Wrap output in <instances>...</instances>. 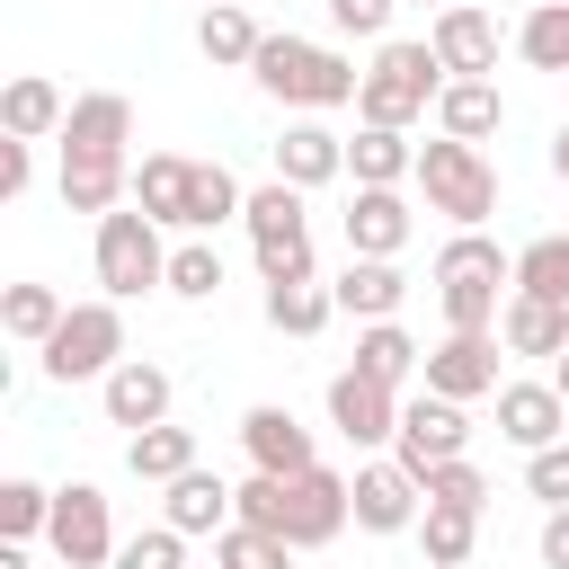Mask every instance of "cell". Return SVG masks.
<instances>
[{"label": "cell", "instance_id": "47", "mask_svg": "<svg viewBox=\"0 0 569 569\" xmlns=\"http://www.w3.org/2000/svg\"><path fill=\"white\" fill-rule=\"evenodd\" d=\"M551 178H560V187H569V124H560V133H551Z\"/></svg>", "mask_w": 569, "mask_h": 569}, {"label": "cell", "instance_id": "13", "mask_svg": "<svg viewBox=\"0 0 569 569\" xmlns=\"http://www.w3.org/2000/svg\"><path fill=\"white\" fill-rule=\"evenodd\" d=\"M498 329H453L445 347H427V391L436 400H480V391H498Z\"/></svg>", "mask_w": 569, "mask_h": 569}, {"label": "cell", "instance_id": "31", "mask_svg": "<svg viewBox=\"0 0 569 569\" xmlns=\"http://www.w3.org/2000/svg\"><path fill=\"white\" fill-rule=\"evenodd\" d=\"M124 471L133 480H187L196 471V427H142V436H124Z\"/></svg>", "mask_w": 569, "mask_h": 569}, {"label": "cell", "instance_id": "20", "mask_svg": "<svg viewBox=\"0 0 569 569\" xmlns=\"http://www.w3.org/2000/svg\"><path fill=\"white\" fill-rule=\"evenodd\" d=\"M276 178L284 187H329V178H347V133H329V124H284L276 133Z\"/></svg>", "mask_w": 569, "mask_h": 569}, {"label": "cell", "instance_id": "39", "mask_svg": "<svg viewBox=\"0 0 569 569\" xmlns=\"http://www.w3.org/2000/svg\"><path fill=\"white\" fill-rule=\"evenodd\" d=\"M418 489H427V507H462V516H480V507H489V471H480L471 453H462V462H436Z\"/></svg>", "mask_w": 569, "mask_h": 569}, {"label": "cell", "instance_id": "12", "mask_svg": "<svg viewBox=\"0 0 569 569\" xmlns=\"http://www.w3.org/2000/svg\"><path fill=\"white\" fill-rule=\"evenodd\" d=\"M62 160H124V142H133V98L124 89H89V98H71V116H62Z\"/></svg>", "mask_w": 569, "mask_h": 569}, {"label": "cell", "instance_id": "7", "mask_svg": "<svg viewBox=\"0 0 569 569\" xmlns=\"http://www.w3.org/2000/svg\"><path fill=\"white\" fill-rule=\"evenodd\" d=\"M89 258H98V284H107V302H133V293L169 284V249H160V222H151L142 204H116V213H98V240H89Z\"/></svg>", "mask_w": 569, "mask_h": 569}, {"label": "cell", "instance_id": "29", "mask_svg": "<svg viewBox=\"0 0 569 569\" xmlns=\"http://www.w3.org/2000/svg\"><path fill=\"white\" fill-rule=\"evenodd\" d=\"M196 44H204V62H213V71H249V62H258V44H267V27L231 0V9H204V18H196Z\"/></svg>", "mask_w": 569, "mask_h": 569}, {"label": "cell", "instance_id": "28", "mask_svg": "<svg viewBox=\"0 0 569 569\" xmlns=\"http://www.w3.org/2000/svg\"><path fill=\"white\" fill-rule=\"evenodd\" d=\"M53 187L71 213H116V204H133V160H62Z\"/></svg>", "mask_w": 569, "mask_h": 569}, {"label": "cell", "instance_id": "43", "mask_svg": "<svg viewBox=\"0 0 569 569\" xmlns=\"http://www.w3.org/2000/svg\"><path fill=\"white\" fill-rule=\"evenodd\" d=\"M525 489H533L542 507H569V445H542V453H525Z\"/></svg>", "mask_w": 569, "mask_h": 569}, {"label": "cell", "instance_id": "34", "mask_svg": "<svg viewBox=\"0 0 569 569\" xmlns=\"http://www.w3.org/2000/svg\"><path fill=\"white\" fill-rule=\"evenodd\" d=\"M516 293H533V302H560V311H569V231H542L533 249H516Z\"/></svg>", "mask_w": 569, "mask_h": 569}, {"label": "cell", "instance_id": "14", "mask_svg": "<svg viewBox=\"0 0 569 569\" xmlns=\"http://www.w3.org/2000/svg\"><path fill=\"white\" fill-rule=\"evenodd\" d=\"M329 427H338L347 445H391V436H400V391L347 365V373H329Z\"/></svg>", "mask_w": 569, "mask_h": 569}, {"label": "cell", "instance_id": "44", "mask_svg": "<svg viewBox=\"0 0 569 569\" xmlns=\"http://www.w3.org/2000/svg\"><path fill=\"white\" fill-rule=\"evenodd\" d=\"M391 9H400V0H329V27H338V36H382Z\"/></svg>", "mask_w": 569, "mask_h": 569}, {"label": "cell", "instance_id": "32", "mask_svg": "<svg viewBox=\"0 0 569 569\" xmlns=\"http://www.w3.org/2000/svg\"><path fill=\"white\" fill-rule=\"evenodd\" d=\"M329 311H338V293H329L320 276H311V284H267V329H276V338H320Z\"/></svg>", "mask_w": 569, "mask_h": 569}, {"label": "cell", "instance_id": "4", "mask_svg": "<svg viewBox=\"0 0 569 569\" xmlns=\"http://www.w3.org/2000/svg\"><path fill=\"white\" fill-rule=\"evenodd\" d=\"M249 80L276 107H356V89H365V71L347 53H329V44H311V36H267Z\"/></svg>", "mask_w": 569, "mask_h": 569}, {"label": "cell", "instance_id": "9", "mask_svg": "<svg viewBox=\"0 0 569 569\" xmlns=\"http://www.w3.org/2000/svg\"><path fill=\"white\" fill-rule=\"evenodd\" d=\"M471 453V418H462V400H436V391H418V400H400V436H391V462L400 471H436V462H462Z\"/></svg>", "mask_w": 569, "mask_h": 569}, {"label": "cell", "instance_id": "24", "mask_svg": "<svg viewBox=\"0 0 569 569\" xmlns=\"http://www.w3.org/2000/svg\"><path fill=\"white\" fill-rule=\"evenodd\" d=\"M160 525H178V533H231V525H240V507H231V480H213V471H187V480H169V498H160Z\"/></svg>", "mask_w": 569, "mask_h": 569}, {"label": "cell", "instance_id": "8", "mask_svg": "<svg viewBox=\"0 0 569 569\" xmlns=\"http://www.w3.org/2000/svg\"><path fill=\"white\" fill-rule=\"evenodd\" d=\"M249 249H258V276L267 284H311V222H302V187H249Z\"/></svg>", "mask_w": 569, "mask_h": 569}, {"label": "cell", "instance_id": "21", "mask_svg": "<svg viewBox=\"0 0 569 569\" xmlns=\"http://www.w3.org/2000/svg\"><path fill=\"white\" fill-rule=\"evenodd\" d=\"M187 196H196V160H178V151H142L133 160V204L160 231H187Z\"/></svg>", "mask_w": 569, "mask_h": 569}, {"label": "cell", "instance_id": "36", "mask_svg": "<svg viewBox=\"0 0 569 569\" xmlns=\"http://www.w3.org/2000/svg\"><path fill=\"white\" fill-rule=\"evenodd\" d=\"M471 542H480V516H462V507H427V516H418V551H427V569H462Z\"/></svg>", "mask_w": 569, "mask_h": 569}, {"label": "cell", "instance_id": "42", "mask_svg": "<svg viewBox=\"0 0 569 569\" xmlns=\"http://www.w3.org/2000/svg\"><path fill=\"white\" fill-rule=\"evenodd\" d=\"M116 569H187V533L178 525H142L133 542H116Z\"/></svg>", "mask_w": 569, "mask_h": 569}, {"label": "cell", "instance_id": "2", "mask_svg": "<svg viewBox=\"0 0 569 569\" xmlns=\"http://www.w3.org/2000/svg\"><path fill=\"white\" fill-rule=\"evenodd\" d=\"M516 293V258L489 240V231H453L436 249V302H445V329H498Z\"/></svg>", "mask_w": 569, "mask_h": 569}, {"label": "cell", "instance_id": "25", "mask_svg": "<svg viewBox=\"0 0 569 569\" xmlns=\"http://www.w3.org/2000/svg\"><path fill=\"white\" fill-rule=\"evenodd\" d=\"M498 124H507L498 80H445V98H436V133H453V142H489Z\"/></svg>", "mask_w": 569, "mask_h": 569}, {"label": "cell", "instance_id": "46", "mask_svg": "<svg viewBox=\"0 0 569 569\" xmlns=\"http://www.w3.org/2000/svg\"><path fill=\"white\" fill-rule=\"evenodd\" d=\"M542 569H569V507H542V533H533Z\"/></svg>", "mask_w": 569, "mask_h": 569}, {"label": "cell", "instance_id": "33", "mask_svg": "<svg viewBox=\"0 0 569 569\" xmlns=\"http://www.w3.org/2000/svg\"><path fill=\"white\" fill-rule=\"evenodd\" d=\"M62 311H71V302H62L53 284H9V293H0V329H9L18 347H44V338L62 329Z\"/></svg>", "mask_w": 569, "mask_h": 569}, {"label": "cell", "instance_id": "41", "mask_svg": "<svg viewBox=\"0 0 569 569\" xmlns=\"http://www.w3.org/2000/svg\"><path fill=\"white\" fill-rule=\"evenodd\" d=\"M213 569H293V542H276L258 525H231V533H213Z\"/></svg>", "mask_w": 569, "mask_h": 569}, {"label": "cell", "instance_id": "49", "mask_svg": "<svg viewBox=\"0 0 569 569\" xmlns=\"http://www.w3.org/2000/svg\"><path fill=\"white\" fill-rule=\"evenodd\" d=\"M204 9H231V0H204Z\"/></svg>", "mask_w": 569, "mask_h": 569}, {"label": "cell", "instance_id": "45", "mask_svg": "<svg viewBox=\"0 0 569 569\" xmlns=\"http://www.w3.org/2000/svg\"><path fill=\"white\" fill-rule=\"evenodd\" d=\"M27 178H36V142H0V196L9 204L27 196Z\"/></svg>", "mask_w": 569, "mask_h": 569}, {"label": "cell", "instance_id": "38", "mask_svg": "<svg viewBox=\"0 0 569 569\" xmlns=\"http://www.w3.org/2000/svg\"><path fill=\"white\" fill-rule=\"evenodd\" d=\"M160 293H178V302H213V293H222V249H213V240L169 249V284H160Z\"/></svg>", "mask_w": 569, "mask_h": 569}, {"label": "cell", "instance_id": "17", "mask_svg": "<svg viewBox=\"0 0 569 569\" xmlns=\"http://www.w3.org/2000/svg\"><path fill=\"white\" fill-rule=\"evenodd\" d=\"M498 436H507L516 453L569 445V400H560V382H498Z\"/></svg>", "mask_w": 569, "mask_h": 569}, {"label": "cell", "instance_id": "3", "mask_svg": "<svg viewBox=\"0 0 569 569\" xmlns=\"http://www.w3.org/2000/svg\"><path fill=\"white\" fill-rule=\"evenodd\" d=\"M445 98V62H436V44L418 36H382V53L365 62V89H356V124H391V133H409L427 107Z\"/></svg>", "mask_w": 569, "mask_h": 569}, {"label": "cell", "instance_id": "37", "mask_svg": "<svg viewBox=\"0 0 569 569\" xmlns=\"http://www.w3.org/2000/svg\"><path fill=\"white\" fill-rule=\"evenodd\" d=\"M516 53L533 71H569V0H542L525 27H516Z\"/></svg>", "mask_w": 569, "mask_h": 569}, {"label": "cell", "instance_id": "48", "mask_svg": "<svg viewBox=\"0 0 569 569\" xmlns=\"http://www.w3.org/2000/svg\"><path fill=\"white\" fill-rule=\"evenodd\" d=\"M551 382H560V400H569V347H560V365H551Z\"/></svg>", "mask_w": 569, "mask_h": 569}, {"label": "cell", "instance_id": "27", "mask_svg": "<svg viewBox=\"0 0 569 569\" xmlns=\"http://www.w3.org/2000/svg\"><path fill=\"white\" fill-rule=\"evenodd\" d=\"M498 338H507V356H551V365H560V347H569V311H560V302H533V293H507Z\"/></svg>", "mask_w": 569, "mask_h": 569}, {"label": "cell", "instance_id": "30", "mask_svg": "<svg viewBox=\"0 0 569 569\" xmlns=\"http://www.w3.org/2000/svg\"><path fill=\"white\" fill-rule=\"evenodd\" d=\"M356 373H373V382H409V373H427V347L400 329V320H373V329H356Z\"/></svg>", "mask_w": 569, "mask_h": 569}, {"label": "cell", "instance_id": "40", "mask_svg": "<svg viewBox=\"0 0 569 569\" xmlns=\"http://www.w3.org/2000/svg\"><path fill=\"white\" fill-rule=\"evenodd\" d=\"M53 525V489L44 480H0V542H27Z\"/></svg>", "mask_w": 569, "mask_h": 569}, {"label": "cell", "instance_id": "11", "mask_svg": "<svg viewBox=\"0 0 569 569\" xmlns=\"http://www.w3.org/2000/svg\"><path fill=\"white\" fill-rule=\"evenodd\" d=\"M427 44H436L445 80H489V71H498V18H489L480 0H453V9H436Z\"/></svg>", "mask_w": 569, "mask_h": 569}, {"label": "cell", "instance_id": "1", "mask_svg": "<svg viewBox=\"0 0 569 569\" xmlns=\"http://www.w3.org/2000/svg\"><path fill=\"white\" fill-rule=\"evenodd\" d=\"M231 507H240V525H258V533H276V542H293V551H320V542H338V533L356 525V489H347L329 462H311V471H293V480L249 471V480L231 489Z\"/></svg>", "mask_w": 569, "mask_h": 569}, {"label": "cell", "instance_id": "35", "mask_svg": "<svg viewBox=\"0 0 569 569\" xmlns=\"http://www.w3.org/2000/svg\"><path fill=\"white\" fill-rule=\"evenodd\" d=\"M249 213V187L222 169V160H196V196H187V231H213V222H240Z\"/></svg>", "mask_w": 569, "mask_h": 569}, {"label": "cell", "instance_id": "51", "mask_svg": "<svg viewBox=\"0 0 569 569\" xmlns=\"http://www.w3.org/2000/svg\"><path fill=\"white\" fill-rule=\"evenodd\" d=\"M204 569H213V560H204Z\"/></svg>", "mask_w": 569, "mask_h": 569}, {"label": "cell", "instance_id": "6", "mask_svg": "<svg viewBox=\"0 0 569 569\" xmlns=\"http://www.w3.org/2000/svg\"><path fill=\"white\" fill-rule=\"evenodd\" d=\"M36 365H44V382H107L116 365H124V302H71L62 311V329L36 347Z\"/></svg>", "mask_w": 569, "mask_h": 569}, {"label": "cell", "instance_id": "23", "mask_svg": "<svg viewBox=\"0 0 569 569\" xmlns=\"http://www.w3.org/2000/svg\"><path fill=\"white\" fill-rule=\"evenodd\" d=\"M62 116H71V98H62L44 71H18V80L0 89V133H9V142H44V133H62Z\"/></svg>", "mask_w": 569, "mask_h": 569}, {"label": "cell", "instance_id": "22", "mask_svg": "<svg viewBox=\"0 0 569 569\" xmlns=\"http://www.w3.org/2000/svg\"><path fill=\"white\" fill-rule=\"evenodd\" d=\"M329 293H338V311H347V320H365V329H373V320H391V311L409 302V276H400V258H347V276H338Z\"/></svg>", "mask_w": 569, "mask_h": 569}, {"label": "cell", "instance_id": "26", "mask_svg": "<svg viewBox=\"0 0 569 569\" xmlns=\"http://www.w3.org/2000/svg\"><path fill=\"white\" fill-rule=\"evenodd\" d=\"M347 178H356V187H400V178H418V142L391 133V124H356V142H347Z\"/></svg>", "mask_w": 569, "mask_h": 569}, {"label": "cell", "instance_id": "19", "mask_svg": "<svg viewBox=\"0 0 569 569\" xmlns=\"http://www.w3.org/2000/svg\"><path fill=\"white\" fill-rule=\"evenodd\" d=\"M240 445H249V462H258V471H276V480H293V471H311V462H320L311 427H302L284 400H258V409L240 418Z\"/></svg>", "mask_w": 569, "mask_h": 569}, {"label": "cell", "instance_id": "5", "mask_svg": "<svg viewBox=\"0 0 569 569\" xmlns=\"http://www.w3.org/2000/svg\"><path fill=\"white\" fill-rule=\"evenodd\" d=\"M418 187H427V213H445L453 231H480L498 213V169L480 142H453V133L418 142Z\"/></svg>", "mask_w": 569, "mask_h": 569}, {"label": "cell", "instance_id": "50", "mask_svg": "<svg viewBox=\"0 0 569 569\" xmlns=\"http://www.w3.org/2000/svg\"><path fill=\"white\" fill-rule=\"evenodd\" d=\"M436 9H453V0H436Z\"/></svg>", "mask_w": 569, "mask_h": 569}, {"label": "cell", "instance_id": "18", "mask_svg": "<svg viewBox=\"0 0 569 569\" xmlns=\"http://www.w3.org/2000/svg\"><path fill=\"white\" fill-rule=\"evenodd\" d=\"M98 400H107V427H124V436H142V427H169V365H151V356H124V365L98 382Z\"/></svg>", "mask_w": 569, "mask_h": 569}, {"label": "cell", "instance_id": "10", "mask_svg": "<svg viewBox=\"0 0 569 569\" xmlns=\"http://www.w3.org/2000/svg\"><path fill=\"white\" fill-rule=\"evenodd\" d=\"M53 560L62 569H116V525H107V489L98 480H71L53 489V525H44Z\"/></svg>", "mask_w": 569, "mask_h": 569}, {"label": "cell", "instance_id": "16", "mask_svg": "<svg viewBox=\"0 0 569 569\" xmlns=\"http://www.w3.org/2000/svg\"><path fill=\"white\" fill-rule=\"evenodd\" d=\"M347 489H356V533H409V525L427 516V489H418V471H400V462H365Z\"/></svg>", "mask_w": 569, "mask_h": 569}, {"label": "cell", "instance_id": "15", "mask_svg": "<svg viewBox=\"0 0 569 569\" xmlns=\"http://www.w3.org/2000/svg\"><path fill=\"white\" fill-rule=\"evenodd\" d=\"M338 222H347V258H400L409 231H418V213H409L400 187H356Z\"/></svg>", "mask_w": 569, "mask_h": 569}]
</instances>
